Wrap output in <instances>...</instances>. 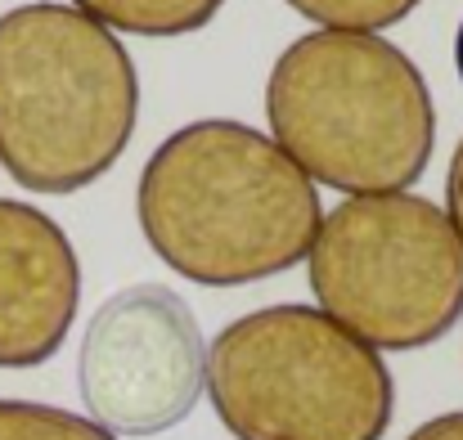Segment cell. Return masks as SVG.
Wrapping results in <instances>:
<instances>
[{
	"label": "cell",
	"mask_w": 463,
	"mask_h": 440,
	"mask_svg": "<svg viewBox=\"0 0 463 440\" xmlns=\"http://www.w3.org/2000/svg\"><path fill=\"white\" fill-rule=\"evenodd\" d=\"M81 305L77 248L54 216L0 198V369L59 355Z\"/></svg>",
	"instance_id": "52a82bcc"
},
{
	"label": "cell",
	"mask_w": 463,
	"mask_h": 440,
	"mask_svg": "<svg viewBox=\"0 0 463 440\" xmlns=\"http://www.w3.org/2000/svg\"><path fill=\"white\" fill-rule=\"evenodd\" d=\"M446 216H450L455 234L463 239V140L450 157V171H446Z\"/></svg>",
	"instance_id": "8fae6325"
},
{
	"label": "cell",
	"mask_w": 463,
	"mask_h": 440,
	"mask_svg": "<svg viewBox=\"0 0 463 440\" xmlns=\"http://www.w3.org/2000/svg\"><path fill=\"white\" fill-rule=\"evenodd\" d=\"M136 216L189 284L243 288L307 261L324 225L310 175L270 136L212 117L171 131L140 171Z\"/></svg>",
	"instance_id": "6da1fadb"
},
{
	"label": "cell",
	"mask_w": 463,
	"mask_h": 440,
	"mask_svg": "<svg viewBox=\"0 0 463 440\" xmlns=\"http://www.w3.org/2000/svg\"><path fill=\"white\" fill-rule=\"evenodd\" d=\"M266 117L310 184L346 198L405 193L437 148L419 63L369 32H307L270 68Z\"/></svg>",
	"instance_id": "7a4b0ae2"
},
{
	"label": "cell",
	"mask_w": 463,
	"mask_h": 440,
	"mask_svg": "<svg viewBox=\"0 0 463 440\" xmlns=\"http://www.w3.org/2000/svg\"><path fill=\"white\" fill-rule=\"evenodd\" d=\"M455 68H459V81H463V18H459V32H455Z\"/></svg>",
	"instance_id": "4fadbf2b"
},
{
	"label": "cell",
	"mask_w": 463,
	"mask_h": 440,
	"mask_svg": "<svg viewBox=\"0 0 463 440\" xmlns=\"http://www.w3.org/2000/svg\"><path fill=\"white\" fill-rule=\"evenodd\" d=\"M207 396L234 440H383L396 414L383 355L298 301L216 332Z\"/></svg>",
	"instance_id": "277c9868"
},
{
	"label": "cell",
	"mask_w": 463,
	"mask_h": 440,
	"mask_svg": "<svg viewBox=\"0 0 463 440\" xmlns=\"http://www.w3.org/2000/svg\"><path fill=\"white\" fill-rule=\"evenodd\" d=\"M140 122L127 45L59 0L0 14V162L27 193H77L113 171Z\"/></svg>",
	"instance_id": "3957f363"
},
{
	"label": "cell",
	"mask_w": 463,
	"mask_h": 440,
	"mask_svg": "<svg viewBox=\"0 0 463 440\" xmlns=\"http://www.w3.org/2000/svg\"><path fill=\"white\" fill-rule=\"evenodd\" d=\"M405 440H463V409L459 414H441V418L414 427Z\"/></svg>",
	"instance_id": "7c38bea8"
},
{
	"label": "cell",
	"mask_w": 463,
	"mask_h": 440,
	"mask_svg": "<svg viewBox=\"0 0 463 440\" xmlns=\"http://www.w3.org/2000/svg\"><path fill=\"white\" fill-rule=\"evenodd\" d=\"M307 266L319 310L373 351L432 346L463 314V239L419 193L337 202Z\"/></svg>",
	"instance_id": "5b68a950"
},
{
	"label": "cell",
	"mask_w": 463,
	"mask_h": 440,
	"mask_svg": "<svg viewBox=\"0 0 463 440\" xmlns=\"http://www.w3.org/2000/svg\"><path fill=\"white\" fill-rule=\"evenodd\" d=\"M77 387L90 423L113 436H157L207 391V342L189 301L166 284L113 293L86 323Z\"/></svg>",
	"instance_id": "8992f818"
},
{
	"label": "cell",
	"mask_w": 463,
	"mask_h": 440,
	"mask_svg": "<svg viewBox=\"0 0 463 440\" xmlns=\"http://www.w3.org/2000/svg\"><path fill=\"white\" fill-rule=\"evenodd\" d=\"M225 0H72L86 18L131 36H189L221 14Z\"/></svg>",
	"instance_id": "ba28073f"
},
{
	"label": "cell",
	"mask_w": 463,
	"mask_h": 440,
	"mask_svg": "<svg viewBox=\"0 0 463 440\" xmlns=\"http://www.w3.org/2000/svg\"><path fill=\"white\" fill-rule=\"evenodd\" d=\"M0 440H118L99 423L36 405V400H0Z\"/></svg>",
	"instance_id": "9c48e42d"
},
{
	"label": "cell",
	"mask_w": 463,
	"mask_h": 440,
	"mask_svg": "<svg viewBox=\"0 0 463 440\" xmlns=\"http://www.w3.org/2000/svg\"><path fill=\"white\" fill-rule=\"evenodd\" d=\"M302 18L319 23L324 32H369L378 36L383 27L405 23L423 0H288Z\"/></svg>",
	"instance_id": "30bf717a"
}]
</instances>
